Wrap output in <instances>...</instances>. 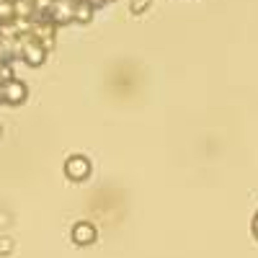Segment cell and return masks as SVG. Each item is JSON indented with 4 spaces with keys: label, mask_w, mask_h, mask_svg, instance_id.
<instances>
[{
    "label": "cell",
    "mask_w": 258,
    "mask_h": 258,
    "mask_svg": "<svg viewBox=\"0 0 258 258\" xmlns=\"http://www.w3.org/2000/svg\"><path fill=\"white\" fill-rule=\"evenodd\" d=\"M73 13H75L78 24H91V18L96 13V6L91 3V0H75V3H73Z\"/></svg>",
    "instance_id": "8992f818"
},
{
    "label": "cell",
    "mask_w": 258,
    "mask_h": 258,
    "mask_svg": "<svg viewBox=\"0 0 258 258\" xmlns=\"http://www.w3.org/2000/svg\"><path fill=\"white\" fill-rule=\"evenodd\" d=\"M21 59H24L29 68H41L47 59V49L41 47L31 34H24L21 36Z\"/></svg>",
    "instance_id": "6da1fadb"
},
{
    "label": "cell",
    "mask_w": 258,
    "mask_h": 258,
    "mask_svg": "<svg viewBox=\"0 0 258 258\" xmlns=\"http://www.w3.org/2000/svg\"><path fill=\"white\" fill-rule=\"evenodd\" d=\"M129 8H132V13H145L150 8V0H129Z\"/></svg>",
    "instance_id": "9c48e42d"
},
{
    "label": "cell",
    "mask_w": 258,
    "mask_h": 258,
    "mask_svg": "<svg viewBox=\"0 0 258 258\" xmlns=\"http://www.w3.org/2000/svg\"><path fill=\"white\" fill-rule=\"evenodd\" d=\"M26 96H29V88H26V83H24V80L13 78V80L3 83V101H6V103H11V106H21V103L26 101Z\"/></svg>",
    "instance_id": "3957f363"
},
{
    "label": "cell",
    "mask_w": 258,
    "mask_h": 258,
    "mask_svg": "<svg viewBox=\"0 0 258 258\" xmlns=\"http://www.w3.org/2000/svg\"><path fill=\"white\" fill-rule=\"evenodd\" d=\"M11 250H13V240H11V238H0V253L8 255Z\"/></svg>",
    "instance_id": "30bf717a"
},
{
    "label": "cell",
    "mask_w": 258,
    "mask_h": 258,
    "mask_svg": "<svg viewBox=\"0 0 258 258\" xmlns=\"http://www.w3.org/2000/svg\"><path fill=\"white\" fill-rule=\"evenodd\" d=\"M253 235L258 238V212H255V217H253Z\"/></svg>",
    "instance_id": "8fae6325"
},
{
    "label": "cell",
    "mask_w": 258,
    "mask_h": 258,
    "mask_svg": "<svg viewBox=\"0 0 258 258\" xmlns=\"http://www.w3.org/2000/svg\"><path fill=\"white\" fill-rule=\"evenodd\" d=\"M96 238H98V230L91 222H78L73 227V243L75 245H91V243H96Z\"/></svg>",
    "instance_id": "5b68a950"
},
{
    "label": "cell",
    "mask_w": 258,
    "mask_h": 258,
    "mask_svg": "<svg viewBox=\"0 0 258 258\" xmlns=\"http://www.w3.org/2000/svg\"><path fill=\"white\" fill-rule=\"evenodd\" d=\"M16 13H13V0H0V24H8L13 21Z\"/></svg>",
    "instance_id": "ba28073f"
},
{
    "label": "cell",
    "mask_w": 258,
    "mask_h": 258,
    "mask_svg": "<svg viewBox=\"0 0 258 258\" xmlns=\"http://www.w3.org/2000/svg\"><path fill=\"white\" fill-rule=\"evenodd\" d=\"M64 176L70 181H85L91 176V160L85 155H70L64 160Z\"/></svg>",
    "instance_id": "7a4b0ae2"
},
{
    "label": "cell",
    "mask_w": 258,
    "mask_h": 258,
    "mask_svg": "<svg viewBox=\"0 0 258 258\" xmlns=\"http://www.w3.org/2000/svg\"><path fill=\"white\" fill-rule=\"evenodd\" d=\"M13 13L16 18H34V0H13Z\"/></svg>",
    "instance_id": "52a82bcc"
},
{
    "label": "cell",
    "mask_w": 258,
    "mask_h": 258,
    "mask_svg": "<svg viewBox=\"0 0 258 258\" xmlns=\"http://www.w3.org/2000/svg\"><path fill=\"white\" fill-rule=\"evenodd\" d=\"M73 3H75V0H54V3H52L49 18H52L54 26H64V24H70V21H75Z\"/></svg>",
    "instance_id": "277c9868"
}]
</instances>
